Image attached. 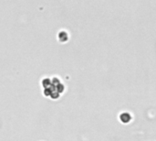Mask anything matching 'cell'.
Masks as SVG:
<instances>
[{
	"instance_id": "cell-1",
	"label": "cell",
	"mask_w": 156,
	"mask_h": 141,
	"mask_svg": "<svg viewBox=\"0 0 156 141\" xmlns=\"http://www.w3.org/2000/svg\"><path fill=\"white\" fill-rule=\"evenodd\" d=\"M132 116L130 113H127V112H123L120 115V120L123 123V124H127V123H130L131 120H132Z\"/></svg>"
}]
</instances>
